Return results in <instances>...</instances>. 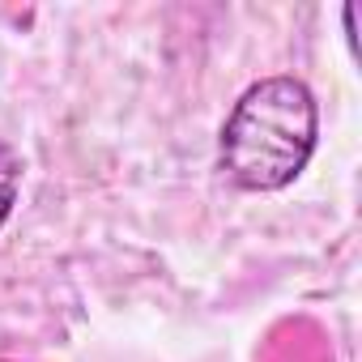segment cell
<instances>
[{"instance_id":"1","label":"cell","mask_w":362,"mask_h":362,"mask_svg":"<svg viewBox=\"0 0 362 362\" xmlns=\"http://www.w3.org/2000/svg\"><path fill=\"white\" fill-rule=\"evenodd\" d=\"M320 141V107L307 81L298 77H260L252 81L222 132H218V170L239 192H281L307 170Z\"/></svg>"},{"instance_id":"2","label":"cell","mask_w":362,"mask_h":362,"mask_svg":"<svg viewBox=\"0 0 362 362\" xmlns=\"http://www.w3.org/2000/svg\"><path fill=\"white\" fill-rule=\"evenodd\" d=\"M18 192H22V153L9 141H0V230L13 218Z\"/></svg>"},{"instance_id":"3","label":"cell","mask_w":362,"mask_h":362,"mask_svg":"<svg viewBox=\"0 0 362 362\" xmlns=\"http://www.w3.org/2000/svg\"><path fill=\"white\" fill-rule=\"evenodd\" d=\"M0 362H18V358H0Z\"/></svg>"}]
</instances>
